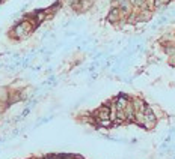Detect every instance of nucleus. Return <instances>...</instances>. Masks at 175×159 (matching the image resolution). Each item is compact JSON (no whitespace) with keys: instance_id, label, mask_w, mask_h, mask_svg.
<instances>
[{"instance_id":"obj_4","label":"nucleus","mask_w":175,"mask_h":159,"mask_svg":"<svg viewBox=\"0 0 175 159\" xmlns=\"http://www.w3.org/2000/svg\"><path fill=\"white\" fill-rule=\"evenodd\" d=\"M98 125H100V126L107 128V126L112 125V120H110V119H98Z\"/></svg>"},{"instance_id":"obj_2","label":"nucleus","mask_w":175,"mask_h":159,"mask_svg":"<svg viewBox=\"0 0 175 159\" xmlns=\"http://www.w3.org/2000/svg\"><path fill=\"white\" fill-rule=\"evenodd\" d=\"M6 101H8V92L6 89L0 87V102H6Z\"/></svg>"},{"instance_id":"obj_1","label":"nucleus","mask_w":175,"mask_h":159,"mask_svg":"<svg viewBox=\"0 0 175 159\" xmlns=\"http://www.w3.org/2000/svg\"><path fill=\"white\" fill-rule=\"evenodd\" d=\"M128 105V101H127V98H124V96H119L118 99H116V110L118 111H124L126 110V107Z\"/></svg>"},{"instance_id":"obj_3","label":"nucleus","mask_w":175,"mask_h":159,"mask_svg":"<svg viewBox=\"0 0 175 159\" xmlns=\"http://www.w3.org/2000/svg\"><path fill=\"white\" fill-rule=\"evenodd\" d=\"M118 17H119V9H113V11L109 14V20H110V21H116Z\"/></svg>"}]
</instances>
